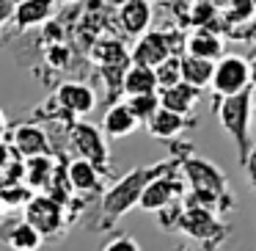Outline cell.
Instances as JSON below:
<instances>
[{"mask_svg": "<svg viewBox=\"0 0 256 251\" xmlns=\"http://www.w3.org/2000/svg\"><path fill=\"white\" fill-rule=\"evenodd\" d=\"M182 61V83L190 86V89L196 91H204L206 86H210L212 80V69H215V64L210 61H201V58H179Z\"/></svg>", "mask_w": 256, "mask_h": 251, "instance_id": "obj_21", "label": "cell"}, {"mask_svg": "<svg viewBox=\"0 0 256 251\" xmlns=\"http://www.w3.org/2000/svg\"><path fill=\"white\" fill-rule=\"evenodd\" d=\"M52 179V160L50 155H42V157H30L25 160V179L22 185L28 190H39V188H47Z\"/></svg>", "mask_w": 256, "mask_h": 251, "instance_id": "obj_22", "label": "cell"}, {"mask_svg": "<svg viewBox=\"0 0 256 251\" xmlns=\"http://www.w3.org/2000/svg\"><path fill=\"white\" fill-rule=\"evenodd\" d=\"M64 177H66L69 188H74L78 193H91V190H100V185H102L100 171H96L91 163L80 160V157H78V160H69L66 163Z\"/></svg>", "mask_w": 256, "mask_h": 251, "instance_id": "obj_16", "label": "cell"}, {"mask_svg": "<svg viewBox=\"0 0 256 251\" xmlns=\"http://www.w3.org/2000/svg\"><path fill=\"white\" fill-rule=\"evenodd\" d=\"M14 157H20V155H17V152H14L12 146L6 144V141H0V171H3V168H6L8 163L14 160Z\"/></svg>", "mask_w": 256, "mask_h": 251, "instance_id": "obj_29", "label": "cell"}, {"mask_svg": "<svg viewBox=\"0 0 256 251\" xmlns=\"http://www.w3.org/2000/svg\"><path fill=\"white\" fill-rule=\"evenodd\" d=\"M122 89L127 91L130 97H140V94H157V80H154V69H146V67H127L122 78Z\"/></svg>", "mask_w": 256, "mask_h": 251, "instance_id": "obj_19", "label": "cell"}, {"mask_svg": "<svg viewBox=\"0 0 256 251\" xmlns=\"http://www.w3.org/2000/svg\"><path fill=\"white\" fill-rule=\"evenodd\" d=\"M154 80H157V91H166L171 86L182 83V61L176 56H168L160 67H154Z\"/></svg>", "mask_w": 256, "mask_h": 251, "instance_id": "obj_23", "label": "cell"}, {"mask_svg": "<svg viewBox=\"0 0 256 251\" xmlns=\"http://www.w3.org/2000/svg\"><path fill=\"white\" fill-rule=\"evenodd\" d=\"M204 251H220V248H218V243H206Z\"/></svg>", "mask_w": 256, "mask_h": 251, "instance_id": "obj_32", "label": "cell"}, {"mask_svg": "<svg viewBox=\"0 0 256 251\" xmlns=\"http://www.w3.org/2000/svg\"><path fill=\"white\" fill-rule=\"evenodd\" d=\"M179 232L190 234V237L201 240V243H220V237L228 232L226 223L218 221L215 212L198 210V207H184L182 218H179Z\"/></svg>", "mask_w": 256, "mask_h": 251, "instance_id": "obj_6", "label": "cell"}, {"mask_svg": "<svg viewBox=\"0 0 256 251\" xmlns=\"http://www.w3.org/2000/svg\"><path fill=\"white\" fill-rule=\"evenodd\" d=\"M182 171H184V177H188V182H190V188H193V190L220 196V199H223V196H226V199H232L226 174H223L215 163L201 160V157H190V160L182 163Z\"/></svg>", "mask_w": 256, "mask_h": 251, "instance_id": "obj_4", "label": "cell"}, {"mask_svg": "<svg viewBox=\"0 0 256 251\" xmlns=\"http://www.w3.org/2000/svg\"><path fill=\"white\" fill-rule=\"evenodd\" d=\"M3 127H6V119H3V113H0V133H3Z\"/></svg>", "mask_w": 256, "mask_h": 251, "instance_id": "obj_34", "label": "cell"}, {"mask_svg": "<svg viewBox=\"0 0 256 251\" xmlns=\"http://www.w3.org/2000/svg\"><path fill=\"white\" fill-rule=\"evenodd\" d=\"M210 86L215 89V94L220 97V100L223 97H234V94L248 91L250 89L248 61H245L242 56H223L220 61H215Z\"/></svg>", "mask_w": 256, "mask_h": 251, "instance_id": "obj_3", "label": "cell"}, {"mask_svg": "<svg viewBox=\"0 0 256 251\" xmlns=\"http://www.w3.org/2000/svg\"><path fill=\"white\" fill-rule=\"evenodd\" d=\"M0 218H3V207H0Z\"/></svg>", "mask_w": 256, "mask_h": 251, "instance_id": "obj_37", "label": "cell"}, {"mask_svg": "<svg viewBox=\"0 0 256 251\" xmlns=\"http://www.w3.org/2000/svg\"><path fill=\"white\" fill-rule=\"evenodd\" d=\"M242 168H245V177H248V182H250V188L256 190V144L250 146V152H248V157H245V163H242Z\"/></svg>", "mask_w": 256, "mask_h": 251, "instance_id": "obj_28", "label": "cell"}, {"mask_svg": "<svg viewBox=\"0 0 256 251\" xmlns=\"http://www.w3.org/2000/svg\"><path fill=\"white\" fill-rule=\"evenodd\" d=\"M72 144H74V149L80 152V160L91 163L100 174L108 168L110 155H108L105 135H102L96 127H91V124H86V122L74 124L72 127Z\"/></svg>", "mask_w": 256, "mask_h": 251, "instance_id": "obj_7", "label": "cell"}, {"mask_svg": "<svg viewBox=\"0 0 256 251\" xmlns=\"http://www.w3.org/2000/svg\"><path fill=\"white\" fill-rule=\"evenodd\" d=\"M182 251H190V248H182Z\"/></svg>", "mask_w": 256, "mask_h": 251, "instance_id": "obj_39", "label": "cell"}, {"mask_svg": "<svg viewBox=\"0 0 256 251\" xmlns=\"http://www.w3.org/2000/svg\"><path fill=\"white\" fill-rule=\"evenodd\" d=\"M250 9H254V12H256V0H250Z\"/></svg>", "mask_w": 256, "mask_h": 251, "instance_id": "obj_36", "label": "cell"}, {"mask_svg": "<svg viewBox=\"0 0 256 251\" xmlns=\"http://www.w3.org/2000/svg\"><path fill=\"white\" fill-rule=\"evenodd\" d=\"M102 251H140V245H138V240H132V237H116Z\"/></svg>", "mask_w": 256, "mask_h": 251, "instance_id": "obj_27", "label": "cell"}, {"mask_svg": "<svg viewBox=\"0 0 256 251\" xmlns=\"http://www.w3.org/2000/svg\"><path fill=\"white\" fill-rule=\"evenodd\" d=\"M198 97H201V91L190 89V86H184V83H176V86H171V89H166V91H157L160 108L162 111L176 113V116H184V113L193 111V105L198 102Z\"/></svg>", "mask_w": 256, "mask_h": 251, "instance_id": "obj_14", "label": "cell"}, {"mask_svg": "<svg viewBox=\"0 0 256 251\" xmlns=\"http://www.w3.org/2000/svg\"><path fill=\"white\" fill-rule=\"evenodd\" d=\"M250 119L256 122V102H250Z\"/></svg>", "mask_w": 256, "mask_h": 251, "instance_id": "obj_33", "label": "cell"}, {"mask_svg": "<svg viewBox=\"0 0 256 251\" xmlns=\"http://www.w3.org/2000/svg\"><path fill=\"white\" fill-rule=\"evenodd\" d=\"M135 127H138V122H135V116L130 113V108L124 105V102L110 105L105 113V119H102V130H105L110 138H127Z\"/></svg>", "mask_w": 256, "mask_h": 251, "instance_id": "obj_18", "label": "cell"}, {"mask_svg": "<svg viewBox=\"0 0 256 251\" xmlns=\"http://www.w3.org/2000/svg\"><path fill=\"white\" fill-rule=\"evenodd\" d=\"M69 3H78V0H69Z\"/></svg>", "mask_w": 256, "mask_h": 251, "instance_id": "obj_38", "label": "cell"}, {"mask_svg": "<svg viewBox=\"0 0 256 251\" xmlns=\"http://www.w3.org/2000/svg\"><path fill=\"white\" fill-rule=\"evenodd\" d=\"M12 3H14V6H20V3H25V0H12Z\"/></svg>", "mask_w": 256, "mask_h": 251, "instance_id": "obj_35", "label": "cell"}, {"mask_svg": "<svg viewBox=\"0 0 256 251\" xmlns=\"http://www.w3.org/2000/svg\"><path fill=\"white\" fill-rule=\"evenodd\" d=\"M250 89L242 91V94H234V97H223L218 102V119H220L223 130L234 138L237 144V160L240 166L245 163L250 152V138H248V127H250Z\"/></svg>", "mask_w": 256, "mask_h": 251, "instance_id": "obj_2", "label": "cell"}, {"mask_svg": "<svg viewBox=\"0 0 256 251\" xmlns=\"http://www.w3.org/2000/svg\"><path fill=\"white\" fill-rule=\"evenodd\" d=\"M248 69H250V89L256 86V58L254 61H248Z\"/></svg>", "mask_w": 256, "mask_h": 251, "instance_id": "obj_31", "label": "cell"}, {"mask_svg": "<svg viewBox=\"0 0 256 251\" xmlns=\"http://www.w3.org/2000/svg\"><path fill=\"white\" fill-rule=\"evenodd\" d=\"M52 12H56V0H25L14 6V20L20 28H34V25H44Z\"/></svg>", "mask_w": 256, "mask_h": 251, "instance_id": "obj_17", "label": "cell"}, {"mask_svg": "<svg viewBox=\"0 0 256 251\" xmlns=\"http://www.w3.org/2000/svg\"><path fill=\"white\" fill-rule=\"evenodd\" d=\"M28 226H34L39 232V237H52V234L61 232L64 226V207L58 201H52L50 196H34V199L25 204V218Z\"/></svg>", "mask_w": 256, "mask_h": 251, "instance_id": "obj_5", "label": "cell"}, {"mask_svg": "<svg viewBox=\"0 0 256 251\" xmlns=\"http://www.w3.org/2000/svg\"><path fill=\"white\" fill-rule=\"evenodd\" d=\"M124 105L130 108V113L135 116V122H138V124H146V122H149V119L157 113L160 100H157V94H140V97H130V102H124Z\"/></svg>", "mask_w": 256, "mask_h": 251, "instance_id": "obj_24", "label": "cell"}, {"mask_svg": "<svg viewBox=\"0 0 256 251\" xmlns=\"http://www.w3.org/2000/svg\"><path fill=\"white\" fill-rule=\"evenodd\" d=\"M0 240L14 251H39L42 243H44L39 237V232L34 226H28L22 218H8V221L0 218Z\"/></svg>", "mask_w": 256, "mask_h": 251, "instance_id": "obj_9", "label": "cell"}, {"mask_svg": "<svg viewBox=\"0 0 256 251\" xmlns=\"http://www.w3.org/2000/svg\"><path fill=\"white\" fill-rule=\"evenodd\" d=\"M30 199H34V193L25 185H3L0 188V207H25Z\"/></svg>", "mask_w": 256, "mask_h": 251, "instance_id": "obj_25", "label": "cell"}, {"mask_svg": "<svg viewBox=\"0 0 256 251\" xmlns=\"http://www.w3.org/2000/svg\"><path fill=\"white\" fill-rule=\"evenodd\" d=\"M14 152H17L22 160H30V157H42L50 155V138L47 133L39 127V124H20L17 133H14Z\"/></svg>", "mask_w": 256, "mask_h": 251, "instance_id": "obj_11", "label": "cell"}, {"mask_svg": "<svg viewBox=\"0 0 256 251\" xmlns=\"http://www.w3.org/2000/svg\"><path fill=\"white\" fill-rule=\"evenodd\" d=\"M174 199H182V182H176L168 174H160V177L149 179L146 188L140 190L138 207L146 212H160L166 204H171Z\"/></svg>", "mask_w": 256, "mask_h": 251, "instance_id": "obj_8", "label": "cell"}, {"mask_svg": "<svg viewBox=\"0 0 256 251\" xmlns=\"http://www.w3.org/2000/svg\"><path fill=\"white\" fill-rule=\"evenodd\" d=\"M174 168V163H157V166H146V168H135L127 177H122L110 190H105L102 196V218L108 221H118L124 212H130L132 207H138L140 190L146 188V182L154 177H160V171Z\"/></svg>", "mask_w": 256, "mask_h": 251, "instance_id": "obj_1", "label": "cell"}, {"mask_svg": "<svg viewBox=\"0 0 256 251\" xmlns=\"http://www.w3.org/2000/svg\"><path fill=\"white\" fill-rule=\"evenodd\" d=\"M168 56H171V50H168L166 34H144V39H140L132 50V64L154 69V67H160Z\"/></svg>", "mask_w": 256, "mask_h": 251, "instance_id": "obj_12", "label": "cell"}, {"mask_svg": "<svg viewBox=\"0 0 256 251\" xmlns=\"http://www.w3.org/2000/svg\"><path fill=\"white\" fill-rule=\"evenodd\" d=\"M182 199H174L171 204H166L162 207L160 212H157V223H160L162 229H166V232H171V229H179V218H182Z\"/></svg>", "mask_w": 256, "mask_h": 251, "instance_id": "obj_26", "label": "cell"}, {"mask_svg": "<svg viewBox=\"0 0 256 251\" xmlns=\"http://www.w3.org/2000/svg\"><path fill=\"white\" fill-rule=\"evenodd\" d=\"M146 130H149L152 138L171 141V138H176V135L184 130V116H176V113H171V111L157 108V113L146 122Z\"/></svg>", "mask_w": 256, "mask_h": 251, "instance_id": "obj_20", "label": "cell"}, {"mask_svg": "<svg viewBox=\"0 0 256 251\" xmlns=\"http://www.w3.org/2000/svg\"><path fill=\"white\" fill-rule=\"evenodd\" d=\"M56 102L72 116H86V113L94 111L96 94L86 83H64L56 91Z\"/></svg>", "mask_w": 256, "mask_h": 251, "instance_id": "obj_10", "label": "cell"}, {"mask_svg": "<svg viewBox=\"0 0 256 251\" xmlns=\"http://www.w3.org/2000/svg\"><path fill=\"white\" fill-rule=\"evenodd\" d=\"M152 23V6L149 0H124L118 9V25L130 36H144Z\"/></svg>", "mask_w": 256, "mask_h": 251, "instance_id": "obj_13", "label": "cell"}, {"mask_svg": "<svg viewBox=\"0 0 256 251\" xmlns=\"http://www.w3.org/2000/svg\"><path fill=\"white\" fill-rule=\"evenodd\" d=\"M184 47H188L190 58H201V61H210V64H215V61L223 58V42L206 28L190 34L188 42H184Z\"/></svg>", "mask_w": 256, "mask_h": 251, "instance_id": "obj_15", "label": "cell"}, {"mask_svg": "<svg viewBox=\"0 0 256 251\" xmlns=\"http://www.w3.org/2000/svg\"><path fill=\"white\" fill-rule=\"evenodd\" d=\"M12 17H14V3L12 0H0V25L8 23Z\"/></svg>", "mask_w": 256, "mask_h": 251, "instance_id": "obj_30", "label": "cell"}]
</instances>
